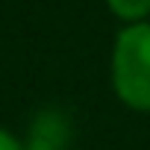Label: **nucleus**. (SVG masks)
Wrapping results in <instances>:
<instances>
[{
	"label": "nucleus",
	"mask_w": 150,
	"mask_h": 150,
	"mask_svg": "<svg viewBox=\"0 0 150 150\" xmlns=\"http://www.w3.org/2000/svg\"><path fill=\"white\" fill-rule=\"evenodd\" d=\"M115 88L132 109H150V24H132L115 44Z\"/></svg>",
	"instance_id": "obj_1"
},
{
	"label": "nucleus",
	"mask_w": 150,
	"mask_h": 150,
	"mask_svg": "<svg viewBox=\"0 0 150 150\" xmlns=\"http://www.w3.org/2000/svg\"><path fill=\"white\" fill-rule=\"evenodd\" d=\"M62 135H65V132H62V121L53 118V115H44V118H38V124H35L30 150H59Z\"/></svg>",
	"instance_id": "obj_2"
},
{
	"label": "nucleus",
	"mask_w": 150,
	"mask_h": 150,
	"mask_svg": "<svg viewBox=\"0 0 150 150\" xmlns=\"http://www.w3.org/2000/svg\"><path fill=\"white\" fill-rule=\"evenodd\" d=\"M106 3L112 6L115 15H121L127 21H138L150 12V0H106Z\"/></svg>",
	"instance_id": "obj_3"
},
{
	"label": "nucleus",
	"mask_w": 150,
	"mask_h": 150,
	"mask_svg": "<svg viewBox=\"0 0 150 150\" xmlns=\"http://www.w3.org/2000/svg\"><path fill=\"white\" fill-rule=\"evenodd\" d=\"M0 150H21V147H18V141H15L9 132L0 129Z\"/></svg>",
	"instance_id": "obj_4"
}]
</instances>
